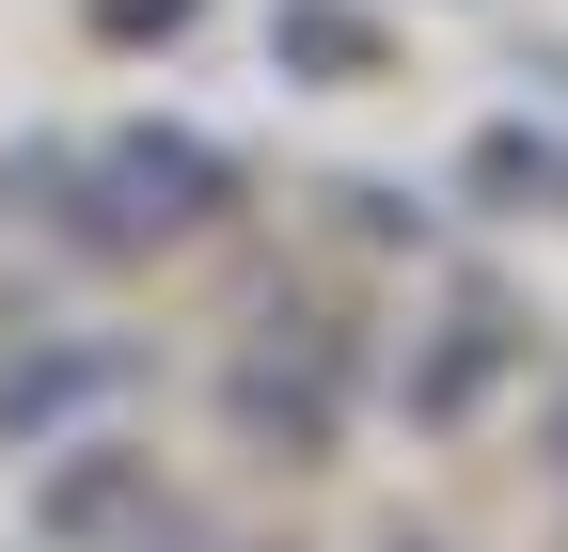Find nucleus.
I'll return each mask as SVG.
<instances>
[{
    "instance_id": "nucleus-1",
    "label": "nucleus",
    "mask_w": 568,
    "mask_h": 552,
    "mask_svg": "<svg viewBox=\"0 0 568 552\" xmlns=\"http://www.w3.org/2000/svg\"><path fill=\"white\" fill-rule=\"evenodd\" d=\"M222 190L237 159L222 143H190V126H142V143L95 159V237H190V222H222Z\"/></svg>"
},
{
    "instance_id": "nucleus-2",
    "label": "nucleus",
    "mask_w": 568,
    "mask_h": 552,
    "mask_svg": "<svg viewBox=\"0 0 568 552\" xmlns=\"http://www.w3.org/2000/svg\"><path fill=\"white\" fill-rule=\"evenodd\" d=\"M332 410H347V331H316V316L284 331V348L237 364V427L284 442V458H316V442H332Z\"/></svg>"
},
{
    "instance_id": "nucleus-3",
    "label": "nucleus",
    "mask_w": 568,
    "mask_h": 552,
    "mask_svg": "<svg viewBox=\"0 0 568 552\" xmlns=\"http://www.w3.org/2000/svg\"><path fill=\"white\" fill-rule=\"evenodd\" d=\"M142 473H159L142 442H63V473L32 490V536H48V552H111V536L142 521Z\"/></svg>"
},
{
    "instance_id": "nucleus-4",
    "label": "nucleus",
    "mask_w": 568,
    "mask_h": 552,
    "mask_svg": "<svg viewBox=\"0 0 568 552\" xmlns=\"http://www.w3.org/2000/svg\"><path fill=\"white\" fill-rule=\"evenodd\" d=\"M111 379H126V348H48V364H0V427H17V442H48L63 410H80V395H111Z\"/></svg>"
},
{
    "instance_id": "nucleus-5",
    "label": "nucleus",
    "mask_w": 568,
    "mask_h": 552,
    "mask_svg": "<svg viewBox=\"0 0 568 552\" xmlns=\"http://www.w3.org/2000/svg\"><path fill=\"white\" fill-rule=\"evenodd\" d=\"M489 364H506V316L458 300V316H443V364H426V410H474V379H489Z\"/></svg>"
}]
</instances>
